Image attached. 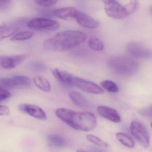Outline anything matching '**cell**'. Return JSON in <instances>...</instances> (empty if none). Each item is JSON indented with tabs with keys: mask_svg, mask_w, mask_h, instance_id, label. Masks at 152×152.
I'll list each match as a JSON object with an SVG mask.
<instances>
[{
	"mask_svg": "<svg viewBox=\"0 0 152 152\" xmlns=\"http://www.w3.org/2000/svg\"><path fill=\"white\" fill-rule=\"evenodd\" d=\"M86 39L87 34L83 32L67 30L59 32L52 38L46 40L43 46L50 51H65L77 47Z\"/></svg>",
	"mask_w": 152,
	"mask_h": 152,
	"instance_id": "1",
	"label": "cell"
},
{
	"mask_svg": "<svg viewBox=\"0 0 152 152\" xmlns=\"http://www.w3.org/2000/svg\"><path fill=\"white\" fill-rule=\"evenodd\" d=\"M56 114L63 122L77 130L90 131L96 125V116L91 112H76L68 108L59 107L56 110Z\"/></svg>",
	"mask_w": 152,
	"mask_h": 152,
	"instance_id": "2",
	"label": "cell"
},
{
	"mask_svg": "<svg viewBox=\"0 0 152 152\" xmlns=\"http://www.w3.org/2000/svg\"><path fill=\"white\" fill-rule=\"evenodd\" d=\"M108 65L115 72L125 76L136 74L139 68L138 63L132 58L126 56H117L109 59Z\"/></svg>",
	"mask_w": 152,
	"mask_h": 152,
	"instance_id": "3",
	"label": "cell"
},
{
	"mask_svg": "<svg viewBox=\"0 0 152 152\" xmlns=\"http://www.w3.org/2000/svg\"><path fill=\"white\" fill-rule=\"evenodd\" d=\"M29 28L38 31H54L59 28L60 25L56 21L49 18H34L27 24Z\"/></svg>",
	"mask_w": 152,
	"mask_h": 152,
	"instance_id": "4",
	"label": "cell"
},
{
	"mask_svg": "<svg viewBox=\"0 0 152 152\" xmlns=\"http://www.w3.org/2000/svg\"><path fill=\"white\" fill-rule=\"evenodd\" d=\"M31 84V80L26 76L18 75L10 78H3L0 81L1 87L6 88H28Z\"/></svg>",
	"mask_w": 152,
	"mask_h": 152,
	"instance_id": "5",
	"label": "cell"
},
{
	"mask_svg": "<svg viewBox=\"0 0 152 152\" xmlns=\"http://www.w3.org/2000/svg\"><path fill=\"white\" fill-rule=\"evenodd\" d=\"M130 130L132 134L140 145L145 148L149 145V134L142 124L137 121H133L131 123Z\"/></svg>",
	"mask_w": 152,
	"mask_h": 152,
	"instance_id": "6",
	"label": "cell"
},
{
	"mask_svg": "<svg viewBox=\"0 0 152 152\" xmlns=\"http://www.w3.org/2000/svg\"><path fill=\"white\" fill-rule=\"evenodd\" d=\"M72 85L78 87L81 90L88 93L100 95L104 93L103 89L96 83L78 77L74 76Z\"/></svg>",
	"mask_w": 152,
	"mask_h": 152,
	"instance_id": "7",
	"label": "cell"
},
{
	"mask_svg": "<svg viewBox=\"0 0 152 152\" xmlns=\"http://www.w3.org/2000/svg\"><path fill=\"white\" fill-rule=\"evenodd\" d=\"M104 3V10L108 16L114 19H122L128 16L124 6L115 1Z\"/></svg>",
	"mask_w": 152,
	"mask_h": 152,
	"instance_id": "8",
	"label": "cell"
},
{
	"mask_svg": "<svg viewBox=\"0 0 152 152\" xmlns=\"http://www.w3.org/2000/svg\"><path fill=\"white\" fill-rule=\"evenodd\" d=\"M128 52L133 56L148 59L152 58V52L144 45L137 42H130L127 45Z\"/></svg>",
	"mask_w": 152,
	"mask_h": 152,
	"instance_id": "9",
	"label": "cell"
},
{
	"mask_svg": "<svg viewBox=\"0 0 152 152\" xmlns=\"http://www.w3.org/2000/svg\"><path fill=\"white\" fill-rule=\"evenodd\" d=\"M20 111L39 120H44L47 118L44 110L38 106L31 104H22L19 106Z\"/></svg>",
	"mask_w": 152,
	"mask_h": 152,
	"instance_id": "10",
	"label": "cell"
},
{
	"mask_svg": "<svg viewBox=\"0 0 152 152\" xmlns=\"http://www.w3.org/2000/svg\"><path fill=\"white\" fill-rule=\"evenodd\" d=\"M77 23L80 25L88 29H94L99 26V23L88 15L80 11H77L75 17Z\"/></svg>",
	"mask_w": 152,
	"mask_h": 152,
	"instance_id": "11",
	"label": "cell"
},
{
	"mask_svg": "<svg viewBox=\"0 0 152 152\" xmlns=\"http://www.w3.org/2000/svg\"><path fill=\"white\" fill-rule=\"evenodd\" d=\"M26 59L25 55L14 56H3L1 57L0 61L1 66L7 70L15 68L17 66L23 62Z\"/></svg>",
	"mask_w": 152,
	"mask_h": 152,
	"instance_id": "12",
	"label": "cell"
},
{
	"mask_svg": "<svg viewBox=\"0 0 152 152\" xmlns=\"http://www.w3.org/2000/svg\"><path fill=\"white\" fill-rule=\"evenodd\" d=\"M97 112L102 117L115 123L120 122V115L116 110L105 106H99L97 107Z\"/></svg>",
	"mask_w": 152,
	"mask_h": 152,
	"instance_id": "13",
	"label": "cell"
},
{
	"mask_svg": "<svg viewBox=\"0 0 152 152\" xmlns=\"http://www.w3.org/2000/svg\"><path fill=\"white\" fill-rule=\"evenodd\" d=\"M78 10L72 7H66L54 10L53 14L56 17L60 19L67 20L70 18H75Z\"/></svg>",
	"mask_w": 152,
	"mask_h": 152,
	"instance_id": "14",
	"label": "cell"
},
{
	"mask_svg": "<svg viewBox=\"0 0 152 152\" xmlns=\"http://www.w3.org/2000/svg\"><path fill=\"white\" fill-rule=\"evenodd\" d=\"M51 72L54 77L58 80L64 84L72 85L74 76L68 72L59 70L57 68L53 69Z\"/></svg>",
	"mask_w": 152,
	"mask_h": 152,
	"instance_id": "15",
	"label": "cell"
},
{
	"mask_svg": "<svg viewBox=\"0 0 152 152\" xmlns=\"http://www.w3.org/2000/svg\"><path fill=\"white\" fill-rule=\"evenodd\" d=\"M69 96L73 103L78 107L86 108L88 106V101L80 92L72 91L69 93Z\"/></svg>",
	"mask_w": 152,
	"mask_h": 152,
	"instance_id": "16",
	"label": "cell"
},
{
	"mask_svg": "<svg viewBox=\"0 0 152 152\" xmlns=\"http://www.w3.org/2000/svg\"><path fill=\"white\" fill-rule=\"evenodd\" d=\"M19 29L18 26L1 25L0 29V39L2 40L10 36H14L19 31Z\"/></svg>",
	"mask_w": 152,
	"mask_h": 152,
	"instance_id": "17",
	"label": "cell"
},
{
	"mask_svg": "<svg viewBox=\"0 0 152 152\" xmlns=\"http://www.w3.org/2000/svg\"><path fill=\"white\" fill-rule=\"evenodd\" d=\"M35 85L40 89L45 92H49L51 90V85L49 81L44 77L36 75L33 78Z\"/></svg>",
	"mask_w": 152,
	"mask_h": 152,
	"instance_id": "18",
	"label": "cell"
},
{
	"mask_svg": "<svg viewBox=\"0 0 152 152\" xmlns=\"http://www.w3.org/2000/svg\"><path fill=\"white\" fill-rule=\"evenodd\" d=\"M116 137L119 142L127 147L133 148L135 146L134 140L129 135L121 132H118L116 134Z\"/></svg>",
	"mask_w": 152,
	"mask_h": 152,
	"instance_id": "19",
	"label": "cell"
},
{
	"mask_svg": "<svg viewBox=\"0 0 152 152\" xmlns=\"http://www.w3.org/2000/svg\"><path fill=\"white\" fill-rule=\"evenodd\" d=\"M48 140L50 143L58 147H63L66 145L65 139L59 135H50L48 137Z\"/></svg>",
	"mask_w": 152,
	"mask_h": 152,
	"instance_id": "20",
	"label": "cell"
},
{
	"mask_svg": "<svg viewBox=\"0 0 152 152\" xmlns=\"http://www.w3.org/2000/svg\"><path fill=\"white\" fill-rule=\"evenodd\" d=\"M88 44L89 47L93 50L102 51L104 50V46L103 42L96 37H91L88 40Z\"/></svg>",
	"mask_w": 152,
	"mask_h": 152,
	"instance_id": "21",
	"label": "cell"
},
{
	"mask_svg": "<svg viewBox=\"0 0 152 152\" xmlns=\"http://www.w3.org/2000/svg\"><path fill=\"white\" fill-rule=\"evenodd\" d=\"M33 33L29 31H23L15 34L10 39L12 41H24L31 39L33 36Z\"/></svg>",
	"mask_w": 152,
	"mask_h": 152,
	"instance_id": "22",
	"label": "cell"
},
{
	"mask_svg": "<svg viewBox=\"0 0 152 152\" xmlns=\"http://www.w3.org/2000/svg\"><path fill=\"white\" fill-rule=\"evenodd\" d=\"M139 7V3L137 0H130L129 3L124 6L128 16L136 12Z\"/></svg>",
	"mask_w": 152,
	"mask_h": 152,
	"instance_id": "23",
	"label": "cell"
},
{
	"mask_svg": "<svg viewBox=\"0 0 152 152\" xmlns=\"http://www.w3.org/2000/svg\"><path fill=\"white\" fill-rule=\"evenodd\" d=\"M102 88L111 93H116L119 91V88L116 84L110 80H104L101 83Z\"/></svg>",
	"mask_w": 152,
	"mask_h": 152,
	"instance_id": "24",
	"label": "cell"
},
{
	"mask_svg": "<svg viewBox=\"0 0 152 152\" xmlns=\"http://www.w3.org/2000/svg\"><path fill=\"white\" fill-rule=\"evenodd\" d=\"M87 139L90 142L101 147L107 148L108 147L107 143L97 136L88 134L87 136Z\"/></svg>",
	"mask_w": 152,
	"mask_h": 152,
	"instance_id": "25",
	"label": "cell"
},
{
	"mask_svg": "<svg viewBox=\"0 0 152 152\" xmlns=\"http://www.w3.org/2000/svg\"><path fill=\"white\" fill-rule=\"evenodd\" d=\"M58 0H34V2L38 6L42 7H48L55 5Z\"/></svg>",
	"mask_w": 152,
	"mask_h": 152,
	"instance_id": "26",
	"label": "cell"
},
{
	"mask_svg": "<svg viewBox=\"0 0 152 152\" xmlns=\"http://www.w3.org/2000/svg\"><path fill=\"white\" fill-rule=\"evenodd\" d=\"M139 113L141 115L148 118H152V105L140 109Z\"/></svg>",
	"mask_w": 152,
	"mask_h": 152,
	"instance_id": "27",
	"label": "cell"
},
{
	"mask_svg": "<svg viewBox=\"0 0 152 152\" xmlns=\"http://www.w3.org/2000/svg\"><path fill=\"white\" fill-rule=\"evenodd\" d=\"M11 94L9 91L5 89L4 88H0V101L2 102V101L6 100L7 99L11 97Z\"/></svg>",
	"mask_w": 152,
	"mask_h": 152,
	"instance_id": "28",
	"label": "cell"
},
{
	"mask_svg": "<svg viewBox=\"0 0 152 152\" xmlns=\"http://www.w3.org/2000/svg\"><path fill=\"white\" fill-rule=\"evenodd\" d=\"M32 68L34 71L37 72H43L47 70V68L44 65L34 63L31 65Z\"/></svg>",
	"mask_w": 152,
	"mask_h": 152,
	"instance_id": "29",
	"label": "cell"
},
{
	"mask_svg": "<svg viewBox=\"0 0 152 152\" xmlns=\"http://www.w3.org/2000/svg\"><path fill=\"white\" fill-rule=\"evenodd\" d=\"M10 113V110L8 107L6 105H1L0 106V115H7Z\"/></svg>",
	"mask_w": 152,
	"mask_h": 152,
	"instance_id": "30",
	"label": "cell"
},
{
	"mask_svg": "<svg viewBox=\"0 0 152 152\" xmlns=\"http://www.w3.org/2000/svg\"><path fill=\"white\" fill-rule=\"evenodd\" d=\"M12 0H0V9L5 10L9 6Z\"/></svg>",
	"mask_w": 152,
	"mask_h": 152,
	"instance_id": "31",
	"label": "cell"
},
{
	"mask_svg": "<svg viewBox=\"0 0 152 152\" xmlns=\"http://www.w3.org/2000/svg\"><path fill=\"white\" fill-rule=\"evenodd\" d=\"M115 1V0H104V3L105 2H111L113 1Z\"/></svg>",
	"mask_w": 152,
	"mask_h": 152,
	"instance_id": "32",
	"label": "cell"
},
{
	"mask_svg": "<svg viewBox=\"0 0 152 152\" xmlns=\"http://www.w3.org/2000/svg\"><path fill=\"white\" fill-rule=\"evenodd\" d=\"M150 12H151V14L152 15V7L150 9Z\"/></svg>",
	"mask_w": 152,
	"mask_h": 152,
	"instance_id": "33",
	"label": "cell"
},
{
	"mask_svg": "<svg viewBox=\"0 0 152 152\" xmlns=\"http://www.w3.org/2000/svg\"><path fill=\"white\" fill-rule=\"evenodd\" d=\"M151 127H152V122L151 123Z\"/></svg>",
	"mask_w": 152,
	"mask_h": 152,
	"instance_id": "34",
	"label": "cell"
}]
</instances>
